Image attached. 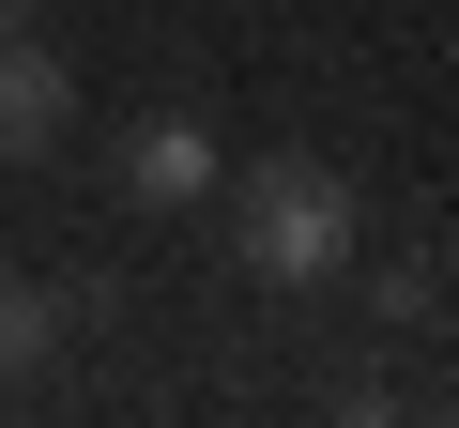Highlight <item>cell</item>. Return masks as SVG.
I'll use <instances>...</instances> for the list:
<instances>
[{
  "label": "cell",
  "mask_w": 459,
  "mask_h": 428,
  "mask_svg": "<svg viewBox=\"0 0 459 428\" xmlns=\"http://www.w3.org/2000/svg\"><path fill=\"white\" fill-rule=\"evenodd\" d=\"M230 261H246L261 291H322V276L352 261V184H337L322 153H261L246 199H230Z\"/></svg>",
  "instance_id": "cell-1"
},
{
  "label": "cell",
  "mask_w": 459,
  "mask_h": 428,
  "mask_svg": "<svg viewBox=\"0 0 459 428\" xmlns=\"http://www.w3.org/2000/svg\"><path fill=\"white\" fill-rule=\"evenodd\" d=\"M62 107H77V77H62V47L16 16V31H0V153H47Z\"/></svg>",
  "instance_id": "cell-2"
},
{
  "label": "cell",
  "mask_w": 459,
  "mask_h": 428,
  "mask_svg": "<svg viewBox=\"0 0 459 428\" xmlns=\"http://www.w3.org/2000/svg\"><path fill=\"white\" fill-rule=\"evenodd\" d=\"M199 184H214V138H199L184 107H153V123L123 138V199H138V214H169V199H199Z\"/></svg>",
  "instance_id": "cell-3"
},
{
  "label": "cell",
  "mask_w": 459,
  "mask_h": 428,
  "mask_svg": "<svg viewBox=\"0 0 459 428\" xmlns=\"http://www.w3.org/2000/svg\"><path fill=\"white\" fill-rule=\"evenodd\" d=\"M62 352V291H31V276H0V398H16L31 367Z\"/></svg>",
  "instance_id": "cell-4"
},
{
  "label": "cell",
  "mask_w": 459,
  "mask_h": 428,
  "mask_svg": "<svg viewBox=\"0 0 459 428\" xmlns=\"http://www.w3.org/2000/svg\"><path fill=\"white\" fill-rule=\"evenodd\" d=\"M368 306H383V321H444V261H429V245H413V261H383V276H368Z\"/></svg>",
  "instance_id": "cell-5"
},
{
  "label": "cell",
  "mask_w": 459,
  "mask_h": 428,
  "mask_svg": "<svg viewBox=\"0 0 459 428\" xmlns=\"http://www.w3.org/2000/svg\"><path fill=\"white\" fill-rule=\"evenodd\" d=\"M337 428H398V398L383 382H337Z\"/></svg>",
  "instance_id": "cell-6"
},
{
  "label": "cell",
  "mask_w": 459,
  "mask_h": 428,
  "mask_svg": "<svg viewBox=\"0 0 459 428\" xmlns=\"http://www.w3.org/2000/svg\"><path fill=\"white\" fill-rule=\"evenodd\" d=\"M16 16H31V0H0V31H16Z\"/></svg>",
  "instance_id": "cell-7"
},
{
  "label": "cell",
  "mask_w": 459,
  "mask_h": 428,
  "mask_svg": "<svg viewBox=\"0 0 459 428\" xmlns=\"http://www.w3.org/2000/svg\"><path fill=\"white\" fill-rule=\"evenodd\" d=\"M429 428H459V398H444V413H429Z\"/></svg>",
  "instance_id": "cell-8"
}]
</instances>
